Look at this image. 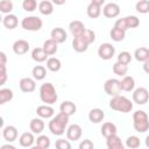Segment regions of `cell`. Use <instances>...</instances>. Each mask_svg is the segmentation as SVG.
I'll list each match as a JSON object with an SVG mask.
<instances>
[{"label":"cell","mask_w":149,"mask_h":149,"mask_svg":"<svg viewBox=\"0 0 149 149\" xmlns=\"http://www.w3.org/2000/svg\"><path fill=\"white\" fill-rule=\"evenodd\" d=\"M79 37H81V38H83V41L90 45L91 43H93V42L95 41V33H94L93 30H91V29H87V28H86V29H85V31H84Z\"/></svg>","instance_id":"36"},{"label":"cell","mask_w":149,"mask_h":149,"mask_svg":"<svg viewBox=\"0 0 149 149\" xmlns=\"http://www.w3.org/2000/svg\"><path fill=\"white\" fill-rule=\"evenodd\" d=\"M38 10L43 15H50L54 12V5L49 0H43L38 3Z\"/></svg>","instance_id":"28"},{"label":"cell","mask_w":149,"mask_h":149,"mask_svg":"<svg viewBox=\"0 0 149 149\" xmlns=\"http://www.w3.org/2000/svg\"><path fill=\"white\" fill-rule=\"evenodd\" d=\"M126 146H127L128 148H130V149H137V148L141 146V141H140V139H139L137 136L130 135V136H128L127 140H126Z\"/></svg>","instance_id":"37"},{"label":"cell","mask_w":149,"mask_h":149,"mask_svg":"<svg viewBox=\"0 0 149 149\" xmlns=\"http://www.w3.org/2000/svg\"><path fill=\"white\" fill-rule=\"evenodd\" d=\"M134 57L137 62H147L149 61V49L146 47H140L134 51Z\"/></svg>","instance_id":"24"},{"label":"cell","mask_w":149,"mask_h":149,"mask_svg":"<svg viewBox=\"0 0 149 149\" xmlns=\"http://www.w3.org/2000/svg\"><path fill=\"white\" fill-rule=\"evenodd\" d=\"M128 71V65H125V64H121L119 62H115L113 64V72L116 74V76H121V77H125L126 73Z\"/></svg>","instance_id":"35"},{"label":"cell","mask_w":149,"mask_h":149,"mask_svg":"<svg viewBox=\"0 0 149 149\" xmlns=\"http://www.w3.org/2000/svg\"><path fill=\"white\" fill-rule=\"evenodd\" d=\"M100 130H101L102 136L106 137V139H109L112 136H115L116 135V132H118L116 126L113 122H104Z\"/></svg>","instance_id":"17"},{"label":"cell","mask_w":149,"mask_h":149,"mask_svg":"<svg viewBox=\"0 0 149 149\" xmlns=\"http://www.w3.org/2000/svg\"><path fill=\"white\" fill-rule=\"evenodd\" d=\"M29 48H30V45H29L28 41H26V40H17L13 43V51L15 55H19V56L27 54Z\"/></svg>","instance_id":"13"},{"label":"cell","mask_w":149,"mask_h":149,"mask_svg":"<svg viewBox=\"0 0 149 149\" xmlns=\"http://www.w3.org/2000/svg\"><path fill=\"white\" fill-rule=\"evenodd\" d=\"M69 29H70L71 34L73 35V37H78L85 31L86 28H85V26H84V23L81 21L74 20V21H71L69 23Z\"/></svg>","instance_id":"16"},{"label":"cell","mask_w":149,"mask_h":149,"mask_svg":"<svg viewBox=\"0 0 149 149\" xmlns=\"http://www.w3.org/2000/svg\"><path fill=\"white\" fill-rule=\"evenodd\" d=\"M35 142H36V146L41 147L42 149H48L50 147V144H51L50 139L47 135H40V136H37V139H36Z\"/></svg>","instance_id":"38"},{"label":"cell","mask_w":149,"mask_h":149,"mask_svg":"<svg viewBox=\"0 0 149 149\" xmlns=\"http://www.w3.org/2000/svg\"><path fill=\"white\" fill-rule=\"evenodd\" d=\"M56 149H71V143L69 140H64V139H58L55 143Z\"/></svg>","instance_id":"44"},{"label":"cell","mask_w":149,"mask_h":149,"mask_svg":"<svg viewBox=\"0 0 149 149\" xmlns=\"http://www.w3.org/2000/svg\"><path fill=\"white\" fill-rule=\"evenodd\" d=\"M30 149H42V148H41V147H38V146H33Z\"/></svg>","instance_id":"53"},{"label":"cell","mask_w":149,"mask_h":149,"mask_svg":"<svg viewBox=\"0 0 149 149\" xmlns=\"http://www.w3.org/2000/svg\"><path fill=\"white\" fill-rule=\"evenodd\" d=\"M2 136L8 142L12 143L17 139V129L15 126H6L2 128Z\"/></svg>","instance_id":"14"},{"label":"cell","mask_w":149,"mask_h":149,"mask_svg":"<svg viewBox=\"0 0 149 149\" xmlns=\"http://www.w3.org/2000/svg\"><path fill=\"white\" fill-rule=\"evenodd\" d=\"M146 146H147V147L149 148V135H148V136L146 137Z\"/></svg>","instance_id":"51"},{"label":"cell","mask_w":149,"mask_h":149,"mask_svg":"<svg viewBox=\"0 0 149 149\" xmlns=\"http://www.w3.org/2000/svg\"><path fill=\"white\" fill-rule=\"evenodd\" d=\"M109 107L116 112L128 113L133 109V102L125 95H118L109 100Z\"/></svg>","instance_id":"3"},{"label":"cell","mask_w":149,"mask_h":149,"mask_svg":"<svg viewBox=\"0 0 149 149\" xmlns=\"http://www.w3.org/2000/svg\"><path fill=\"white\" fill-rule=\"evenodd\" d=\"M64 2H65V1H56V0L54 1V3H57V5H62V3H64Z\"/></svg>","instance_id":"52"},{"label":"cell","mask_w":149,"mask_h":149,"mask_svg":"<svg viewBox=\"0 0 149 149\" xmlns=\"http://www.w3.org/2000/svg\"><path fill=\"white\" fill-rule=\"evenodd\" d=\"M114 27H116V28H119V29H122V30H127L128 29V27H127V23H126V19L125 17H121V19H118L116 21H115V23H114Z\"/></svg>","instance_id":"46"},{"label":"cell","mask_w":149,"mask_h":149,"mask_svg":"<svg viewBox=\"0 0 149 149\" xmlns=\"http://www.w3.org/2000/svg\"><path fill=\"white\" fill-rule=\"evenodd\" d=\"M104 118H105V113L100 108H92L88 112V120L92 123H99L104 120Z\"/></svg>","instance_id":"21"},{"label":"cell","mask_w":149,"mask_h":149,"mask_svg":"<svg viewBox=\"0 0 149 149\" xmlns=\"http://www.w3.org/2000/svg\"><path fill=\"white\" fill-rule=\"evenodd\" d=\"M106 144L108 149H125V144L122 143L121 139L118 135L106 139Z\"/></svg>","instance_id":"27"},{"label":"cell","mask_w":149,"mask_h":149,"mask_svg":"<svg viewBox=\"0 0 149 149\" xmlns=\"http://www.w3.org/2000/svg\"><path fill=\"white\" fill-rule=\"evenodd\" d=\"M149 100V91L146 87H137L133 91V101L137 105H144Z\"/></svg>","instance_id":"8"},{"label":"cell","mask_w":149,"mask_h":149,"mask_svg":"<svg viewBox=\"0 0 149 149\" xmlns=\"http://www.w3.org/2000/svg\"><path fill=\"white\" fill-rule=\"evenodd\" d=\"M125 19H126V23H127L128 29L136 28L140 26V19L135 15H128V16H125Z\"/></svg>","instance_id":"41"},{"label":"cell","mask_w":149,"mask_h":149,"mask_svg":"<svg viewBox=\"0 0 149 149\" xmlns=\"http://www.w3.org/2000/svg\"><path fill=\"white\" fill-rule=\"evenodd\" d=\"M12 9H13V2L12 1H9V0H1L0 1V12L1 13L8 15V14H10Z\"/></svg>","instance_id":"40"},{"label":"cell","mask_w":149,"mask_h":149,"mask_svg":"<svg viewBox=\"0 0 149 149\" xmlns=\"http://www.w3.org/2000/svg\"><path fill=\"white\" fill-rule=\"evenodd\" d=\"M2 24L5 26V28L7 29H14L17 27L19 24V20L16 17V15L14 14H8V15H5L3 19H2Z\"/></svg>","instance_id":"25"},{"label":"cell","mask_w":149,"mask_h":149,"mask_svg":"<svg viewBox=\"0 0 149 149\" xmlns=\"http://www.w3.org/2000/svg\"><path fill=\"white\" fill-rule=\"evenodd\" d=\"M109 36H111V38H112L113 41H115V42H121V41H123L125 37H126V31L122 30V29H119V28H116V27H113V28L111 29V31H109Z\"/></svg>","instance_id":"32"},{"label":"cell","mask_w":149,"mask_h":149,"mask_svg":"<svg viewBox=\"0 0 149 149\" xmlns=\"http://www.w3.org/2000/svg\"><path fill=\"white\" fill-rule=\"evenodd\" d=\"M115 54V48L111 44V43H102L99 45L98 48V56L101 58V59H105V61H108L111 59Z\"/></svg>","instance_id":"9"},{"label":"cell","mask_w":149,"mask_h":149,"mask_svg":"<svg viewBox=\"0 0 149 149\" xmlns=\"http://www.w3.org/2000/svg\"><path fill=\"white\" fill-rule=\"evenodd\" d=\"M47 68H48V70H50V71H52V72H57V71L61 70L62 63H61V61H59L58 58H56V57H50V58H48V61H47Z\"/></svg>","instance_id":"33"},{"label":"cell","mask_w":149,"mask_h":149,"mask_svg":"<svg viewBox=\"0 0 149 149\" xmlns=\"http://www.w3.org/2000/svg\"><path fill=\"white\" fill-rule=\"evenodd\" d=\"M133 127L139 133H146L149 129V115L144 111H136L133 114Z\"/></svg>","instance_id":"4"},{"label":"cell","mask_w":149,"mask_h":149,"mask_svg":"<svg viewBox=\"0 0 149 149\" xmlns=\"http://www.w3.org/2000/svg\"><path fill=\"white\" fill-rule=\"evenodd\" d=\"M19 86H20V90L24 93H30V92H34L35 88H36V83H35V79L33 78H29V77H24V78H21L20 79V83H19Z\"/></svg>","instance_id":"12"},{"label":"cell","mask_w":149,"mask_h":149,"mask_svg":"<svg viewBox=\"0 0 149 149\" xmlns=\"http://www.w3.org/2000/svg\"><path fill=\"white\" fill-rule=\"evenodd\" d=\"M81 134H83V129L77 123H72L66 129V137L69 141H77L81 137Z\"/></svg>","instance_id":"11"},{"label":"cell","mask_w":149,"mask_h":149,"mask_svg":"<svg viewBox=\"0 0 149 149\" xmlns=\"http://www.w3.org/2000/svg\"><path fill=\"white\" fill-rule=\"evenodd\" d=\"M40 98L45 105H52L57 101L58 94L51 83H44L40 87Z\"/></svg>","instance_id":"2"},{"label":"cell","mask_w":149,"mask_h":149,"mask_svg":"<svg viewBox=\"0 0 149 149\" xmlns=\"http://www.w3.org/2000/svg\"><path fill=\"white\" fill-rule=\"evenodd\" d=\"M47 57H48V55L45 54V51L43 50V48H35L31 51V58L35 62H37V63H42V62L48 61Z\"/></svg>","instance_id":"30"},{"label":"cell","mask_w":149,"mask_h":149,"mask_svg":"<svg viewBox=\"0 0 149 149\" xmlns=\"http://www.w3.org/2000/svg\"><path fill=\"white\" fill-rule=\"evenodd\" d=\"M29 128L33 134H41L44 130V121L41 118H34L29 123Z\"/></svg>","instance_id":"20"},{"label":"cell","mask_w":149,"mask_h":149,"mask_svg":"<svg viewBox=\"0 0 149 149\" xmlns=\"http://www.w3.org/2000/svg\"><path fill=\"white\" fill-rule=\"evenodd\" d=\"M35 137L33 135V133H29V132H26L23 134H21V136L19 137V143L21 147H24V148H31L34 142H35Z\"/></svg>","instance_id":"18"},{"label":"cell","mask_w":149,"mask_h":149,"mask_svg":"<svg viewBox=\"0 0 149 149\" xmlns=\"http://www.w3.org/2000/svg\"><path fill=\"white\" fill-rule=\"evenodd\" d=\"M59 111L70 118L71 115H73V114L76 113L77 107H76V105H74L72 101L66 100V101H63V102L61 104V106H59Z\"/></svg>","instance_id":"22"},{"label":"cell","mask_w":149,"mask_h":149,"mask_svg":"<svg viewBox=\"0 0 149 149\" xmlns=\"http://www.w3.org/2000/svg\"><path fill=\"white\" fill-rule=\"evenodd\" d=\"M142 66H143V71H144L146 73H148V74H149V61L144 62Z\"/></svg>","instance_id":"50"},{"label":"cell","mask_w":149,"mask_h":149,"mask_svg":"<svg viewBox=\"0 0 149 149\" xmlns=\"http://www.w3.org/2000/svg\"><path fill=\"white\" fill-rule=\"evenodd\" d=\"M14 97V93L10 88H1L0 90V105H3L10 101Z\"/></svg>","instance_id":"34"},{"label":"cell","mask_w":149,"mask_h":149,"mask_svg":"<svg viewBox=\"0 0 149 149\" xmlns=\"http://www.w3.org/2000/svg\"><path fill=\"white\" fill-rule=\"evenodd\" d=\"M79 149H94V144L91 140L85 139L79 143Z\"/></svg>","instance_id":"45"},{"label":"cell","mask_w":149,"mask_h":149,"mask_svg":"<svg viewBox=\"0 0 149 149\" xmlns=\"http://www.w3.org/2000/svg\"><path fill=\"white\" fill-rule=\"evenodd\" d=\"M31 74L35 80H43L47 76V70L42 65H35L31 70Z\"/></svg>","instance_id":"31"},{"label":"cell","mask_w":149,"mask_h":149,"mask_svg":"<svg viewBox=\"0 0 149 149\" xmlns=\"http://www.w3.org/2000/svg\"><path fill=\"white\" fill-rule=\"evenodd\" d=\"M36 114L41 119H50L54 115V108L49 105H41L36 108Z\"/></svg>","instance_id":"19"},{"label":"cell","mask_w":149,"mask_h":149,"mask_svg":"<svg viewBox=\"0 0 149 149\" xmlns=\"http://www.w3.org/2000/svg\"><path fill=\"white\" fill-rule=\"evenodd\" d=\"M36 7H38V5L35 0H24L22 2V8L26 12H34L36 9Z\"/></svg>","instance_id":"43"},{"label":"cell","mask_w":149,"mask_h":149,"mask_svg":"<svg viewBox=\"0 0 149 149\" xmlns=\"http://www.w3.org/2000/svg\"><path fill=\"white\" fill-rule=\"evenodd\" d=\"M42 48H43V50L45 51V54H47L48 56H52V55H55V54L57 52V50H58V43H56L54 40L49 38V40L44 41Z\"/></svg>","instance_id":"23"},{"label":"cell","mask_w":149,"mask_h":149,"mask_svg":"<svg viewBox=\"0 0 149 149\" xmlns=\"http://www.w3.org/2000/svg\"><path fill=\"white\" fill-rule=\"evenodd\" d=\"M69 123V116L65 115L64 113L59 112L58 114H56L50 121H49V130L51 132V134L61 136L65 133V127Z\"/></svg>","instance_id":"1"},{"label":"cell","mask_w":149,"mask_h":149,"mask_svg":"<svg viewBox=\"0 0 149 149\" xmlns=\"http://www.w3.org/2000/svg\"><path fill=\"white\" fill-rule=\"evenodd\" d=\"M135 8L141 14L149 13V0H140V1H137L136 5H135Z\"/></svg>","instance_id":"39"},{"label":"cell","mask_w":149,"mask_h":149,"mask_svg":"<svg viewBox=\"0 0 149 149\" xmlns=\"http://www.w3.org/2000/svg\"><path fill=\"white\" fill-rule=\"evenodd\" d=\"M104 3H105L104 0H92L86 8V13H87L88 17H91V19L99 17L101 14V6Z\"/></svg>","instance_id":"7"},{"label":"cell","mask_w":149,"mask_h":149,"mask_svg":"<svg viewBox=\"0 0 149 149\" xmlns=\"http://www.w3.org/2000/svg\"><path fill=\"white\" fill-rule=\"evenodd\" d=\"M120 84H121V90L122 91H126V92L134 91L135 80H134V78L132 76H125L122 78V80H120Z\"/></svg>","instance_id":"26"},{"label":"cell","mask_w":149,"mask_h":149,"mask_svg":"<svg viewBox=\"0 0 149 149\" xmlns=\"http://www.w3.org/2000/svg\"><path fill=\"white\" fill-rule=\"evenodd\" d=\"M104 90H105V92H106L108 95H111L112 98L120 95V93H121V91H122V90H121L120 80H118V79H115V78H109V79H107V80L105 81V84H104Z\"/></svg>","instance_id":"6"},{"label":"cell","mask_w":149,"mask_h":149,"mask_svg":"<svg viewBox=\"0 0 149 149\" xmlns=\"http://www.w3.org/2000/svg\"><path fill=\"white\" fill-rule=\"evenodd\" d=\"M0 69H1V72H0V85H3L6 83V79H7V72H6V65L3 64H0Z\"/></svg>","instance_id":"47"},{"label":"cell","mask_w":149,"mask_h":149,"mask_svg":"<svg viewBox=\"0 0 149 149\" xmlns=\"http://www.w3.org/2000/svg\"><path fill=\"white\" fill-rule=\"evenodd\" d=\"M50 36H51V40H54L56 43H64L68 38V34L66 31L61 28V27H56L51 30L50 33Z\"/></svg>","instance_id":"15"},{"label":"cell","mask_w":149,"mask_h":149,"mask_svg":"<svg viewBox=\"0 0 149 149\" xmlns=\"http://www.w3.org/2000/svg\"><path fill=\"white\" fill-rule=\"evenodd\" d=\"M0 57H1V63H0V64H3V65H6V61H7V57H6V54H5L3 51H1V52H0Z\"/></svg>","instance_id":"48"},{"label":"cell","mask_w":149,"mask_h":149,"mask_svg":"<svg viewBox=\"0 0 149 149\" xmlns=\"http://www.w3.org/2000/svg\"><path fill=\"white\" fill-rule=\"evenodd\" d=\"M0 149H16V147L10 144V143H7V144H2Z\"/></svg>","instance_id":"49"},{"label":"cell","mask_w":149,"mask_h":149,"mask_svg":"<svg viewBox=\"0 0 149 149\" xmlns=\"http://www.w3.org/2000/svg\"><path fill=\"white\" fill-rule=\"evenodd\" d=\"M72 48H73V50L77 51V52H84V51L87 50L88 44L85 43V42L83 41V38L78 36V37H73V40H72Z\"/></svg>","instance_id":"29"},{"label":"cell","mask_w":149,"mask_h":149,"mask_svg":"<svg viewBox=\"0 0 149 149\" xmlns=\"http://www.w3.org/2000/svg\"><path fill=\"white\" fill-rule=\"evenodd\" d=\"M42 26H43L42 20L38 16H34V15L26 16L21 21V27L28 31H38L42 28Z\"/></svg>","instance_id":"5"},{"label":"cell","mask_w":149,"mask_h":149,"mask_svg":"<svg viewBox=\"0 0 149 149\" xmlns=\"http://www.w3.org/2000/svg\"><path fill=\"white\" fill-rule=\"evenodd\" d=\"M102 14L104 16L108 17V19H113L116 17L120 14V6L115 2H108L102 8Z\"/></svg>","instance_id":"10"},{"label":"cell","mask_w":149,"mask_h":149,"mask_svg":"<svg viewBox=\"0 0 149 149\" xmlns=\"http://www.w3.org/2000/svg\"><path fill=\"white\" fill-rule=\"evenodd\" d=\"M132 61V55L128 52V51H121L119 55H118V61L119 63L121 64H125V65H128Z\"/></svg>","instance_id":"42"}]
</instances>
